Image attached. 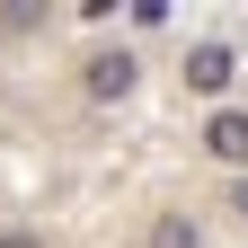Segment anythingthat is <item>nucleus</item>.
Instances as JSON below:
<instances>
[{
  "instance_id": "3",
  "label": "nucleus",
  "mask_w": 248,
  "mask_h": 248,
  "mask_svg": "<svg viewBox=\"0 0 248 248\" xmlns=\"http://www.w3.org/2000/svg\"><path fill=\"white\" fill-rule=\"evenodd\" d=\"M204 151H213L222 169H248V115H239V107H222V115L204 124Z\"/></svg>"
},
{
  "instance_id": "2",
  "label": "nucleus",
  "mask_w": 248,
  "mask_h": 248,
  "mask_svg": "<svg viewBox=\"0 0 248 248\" xmlns=\"http://www.w3.org/2000/svg\"><path fill=\"white\" fill-rule=\"evenodd\" d=\"M80 89H89V98H98V107H115L124 98V89H133V53H89V71H80Z\"/></svg>"
},
{
  "instance_id": "4",
  "label": "nucleus",
  "mask_w": 248,
  "mask_h": 248,
  "mask_svg": "<svg viewBox=\"0 0 248 248\" xmlns=\"http://www.w3.org/2000/svg\"><path fill=\"white\" fill-rule=\"evenodd\" d=\"M151 248H195V222H186V213H160V222H151Z\"/></svg>"
},
{
  "instance_id": "5",
  "label": "nucleus",
  "mask_w": 248,
  "mask_h": 248,
  "mask_svg": "<svg viewBox=\"0 0 248 248\" xmlns=\"http://www.w3.org/2000/svg\"><path fill=\"white\" fill-rule=\"evenodd\" d=\"M231 213H239V222H248V177H231Z\"/></svg>"
},
{
  "instance_id": "1",
  "label": "nucleus",
  "mask_w": 248,
  "mask_h": 248,
  "mask_svg": "<svg viewBox=\"0 0 248 248\" xmlns=\"http://www.w3.org/2000/svg\"><path fill=\"white\" fill-rule=\"evenodd\" d=\"M231 80H239V53L231 45H195L186 53V89H195V98H231Z\"/></svg>"
},
{
  "instance_id": "6",
  "label": "nucleus",
  "mask_w": 248,
  "mask_h": 248,
  "mask_svg": "<svg viewBox=\"0 0 248 248\" xmlns=\"http://www.w3.org/2000/svg\"><path fill=\"white\" fill-rule=\"evenodd\" d=\"M0 248H45V239H27V231H0Z\"/></svg>"
}]
</instances>
